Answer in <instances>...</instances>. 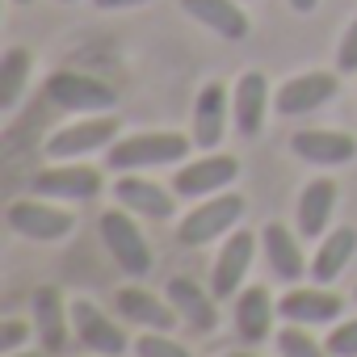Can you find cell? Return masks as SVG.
Segmentation results:
<instances>
[{
	"mask_svg": "<svg viewBox=\"0 0 357 357\" xmlns=\"http://www.w3.org/2000/svg\"><path fill=\"white\" fill-rule=\"evenodd\" d=\"M336 211V181L332 176H311L298 194V236L303 240H324L328 223Z\"/></svg>",
	"mask_w": 357,
	"mask_h": 357,
	"instance_id": "cell-19",
	"label": "cell"
},
{
	"mask_svg": "<svg viewBox=\"0 0 357 357\" xmlns=\"http://www.w3.org/2000/svg\"><path fill=\"white\" fill-rule=\"evenodd\" d=\"M273 315H278V303L269 298L265 286H248V290H240V298H236V332L244 336V344H261V340H269V332H273Z\"/></svg>",
	"mask_w": 357,
	"mask_h": 357,
	"instance_id": "cell-21",
	"label": "cell"
},
{
	"mask_svg": "<svg viewBox=\"0 0 357 357\" xmlns=\"http://www.w3.org/2000/svg\"><path fill=\"white\" fill-rule=\"evenodd\" d=\"M97 9H135V5H147V0H93Z\"/></svg>",
	"mask_w": 357,
	"mask_h": 357,
	"instance_id": "cell-31",
	"label": "cell"
},
{
	"mask_svg": "<svg viewBox=\"0 0 357 357\" xmlns=\"http://www.w3.org/2000/svg\"><path fill=\"white\" fill-rule=\"evenodd\" d=\"M97 223H101V244H105V252L114 257V265H118L126 278H147V273H151V248H147V240H143L135 215L122 211V206H114V211H101Z\"/></svg>",
	"mask_w": 357,
	"mask_h": 357,
	"instance_id": "cell-2",
	"label": "cell"
},
{
	"mask_svg": "<svg viewBox=\"0 0 357 357\" xmlns=\"http://www.w3.org/2000/svg\"><path fill=\"white\" fill-rule=\"evenodd\" d=\"M278 357H332V353L324 344H315L303 324H290L278 332Z\"/></svg>",
	"mask_w": 357,
	"mask_h": 357,
	"instance_id": "cell-26",
	"label": "cell"
},
{
	"mask_svg": "<svg viewBox=\"0 0 357 357\" xmlns=\"http://www.w3.org/2000/svg\"><path fill=\"white\" fill-rule=\"evenodd\" d=\"M63 5H72V0H63Z\"/></svg>",
	"mask_w": 357,
	"mask_h": 357,
	"instance_id": "cell-37",
	"label": "cell"
},
{
	"mask_svg": "<svg viewBox=\"0 0 357 357\" xmlns=\"http://www.w3.org/2000/svg\"><path fill=\"white\" fill-rule=\"evenodd\" d=\"M34 328L26 324V319H5V328H0V357H5V353H17V344L30 336Z\"/></svg>",
	"mask_w": 357,
	"mask_h": 357,
	"instance_id": "cell-30",
	"label": "cell"
},
{
	"mask_svg": "<svg viewBox=\"0 0 357 357\" xmlns=\"http://www.w3.org/2000/svg\"><path fill=\"white\" fill-rule=\"evenodd\" d=\"M118 118L114 114H97V118H89V122H68L63 130H55L51 139H47V155H55V160H76V155H93V151H101V147H114V139H118Z\"/></svg>",
	"mask_w": 357,
	"mask_h": 357,
	"instance_id": "cell-9",
	"label": "cell"
},
{
	"mask_svg": "<svg viewBox=\"0 0 357 357\" xmlns=\"http://www.w3.org/2000/svg\"><path fill=\"white\" fill-rule=\"evenodd\" d=\"M5 357H51V353L43 349V353H5Z\"/></svg>",
	"mask_w": 357,
	"mask_h": 357,
	"instance_id": "cell-33",
	"label": "cell"
},
{
	"mask_svg": "<svg viewBox=\"0 0 357 357\" xmlns=\"http://www.w3.org/2000/svg\"><path fill=\"white\" fill-rule=\"evenodd\" d=\"M257 244H261V240H257L252 231H244V227H236V231L227 236L223 252L215 257V273H211L215 298H236V290L244 286V278H248V269H252Z\"/></svg>",
	"mask_w": 357,
	"mask_h": 357,
	"instance_id": "cell-12",
	"label": "cell"
},
{
	"mask_svg": "<svg viewBox=\"0 0 357 357\" xmlns=\"http://www.w3.org/2000/svg\"><path fill=\"white\" fill-rule=\"evenodd\" d=\"M114 307H118V315H122L126 324H139V328H147V332H172L176 319H181L168 298H160V294H151V290H135V286L118 290V294H114Z\"/></svg>",
	"mask_w": 357,
	"mask_h": 357,
	"instance_id": "cell-17",
	"label": "cell"
},
{
	"mask_svg": "<svg viewBox=\"0 0 357 357\" xmlns=\"http://www.w3.org/2000/svg\"><path fill=\"white\" fill-rule=\"evenodd\" d=\"M135 353H139V357H194L185 344L168 340V332H143V336L135 340Z\"/></svg>",
	"mask_w": 357,
	"mask_h": 357,
	"instance_id": "cell-27",
	"label": "cell"
},
{
	"mask_svg": "<svg viewBox=\"0 0 357 357\" xmlns=\"http://www.w3.org/2000/svg\"><path fill=\"white\" fill-rule=\"evenodd\" d=\"M290 151L315 168H344L357 160V139L344 130H294Z\"/></svg>",
	"mask_w": 357,
	"mask_h": 357,
	"instance_id": "cell-13",
	"label": "cell"
},
{
	"mask_svg": "<svg viewBox=\"0 0 357 357\" xmlns=\"http://www.w3.org/2000/svg\"><path fill=\"white\" fill-rule=\"evenodd\" d=\"M227 109H231V97H227V84L211 80L198 89V101H194V143L202 151H215L227 135Z\"/></svg>",
	"mask_w": 357,
	"mask_h": 357,
	"instance_id": "cell-15",
	"label": "cell"
},
{
	"mask_svg": "<svg viewBox=\"0 0 357 357\" xmlns=\"http://www.w3.org/2000/svg\"><path fill=\"white\" fill-rule=\"evenodd\" d=\"M194 147V139L176 135V130H143V135H126V139H114L105 164L114 172H139V168H164V164H176L185 160Z\"/></svg>",
	"mask_w": 357,
	"mask_h": 357,
	"instance_id": "cell-1",
	"label": "cell"
},
{
	"mask_svg": "<svg viewBox=\"0 0 357 357\" xmlns=\"http://www.w3.org/2000/svg\"><path fill=\"white\" fill-rule=\"evenodd\" d=\"M315 5H319V0H290V9H294V13H311Z\"/></svg>",
	"mask_w": 357,
	"mask_h": 357,
	"instance_id": "cell-32",
	"label": "cell"
},
{
	"mask_svg": "<svg viewBox=\"0 0 357 357\" xmlns=\"http://www.w3.org/2000/svg\"><path fill=\"white\" fill-rule=\"evenodd\" d=\"M236 176H240V160L236 155H202V160H190V164L176 168L172 194L190 198V202H202L211 194H223Z\"/></svg>",
	"mask_w": 357,
	"mask_h": 357,
	"instance_id": "cell-7",
	"label": "cell"
},
{
	"mask_svg": "<svg viewBox=\"0 0 357 357\" xmlns=\"http://www.w3.org/2000/svg\"><path fill=\"white\" fill-rule=\"evenodd\" d=\"M324 349H328L332 357H357V315L344 319V324H336V328L328 332Z\"/></svg>",
	"mask_w": 357,
	"mask_h": 357,
	"instance_id": "cell-28",
	"label": "cell"
},
{
	"mask_svg": "<svg viewBox=\"0 0 357 357\" xmlns=\"http://www.w3.org/2000/svg\"><path fill=\"white\" fill-rule=\"evenodd\" d=\"M336 68L340 72H357V17H353V26L344 30V38H340V47H336Z\"/></svg>",
	"mask_w": 357,
	"mask_h": 357,
	"instance_id": "cell-29",
	"label": "cell"
},
{
	"mask_svg": "<svg viewBox=\"0 0 357 357\" xmlns=\"http://www.w3.org/2000/svg\"><path fill=\"white\" fill-rule=\"evenodd\" d=\"M30 190L38 198H51V202H93L105 190V181H101V168H93V164L59 160V164L34 172Z\"/></svg>",
	"mask_w": 357,
	"mask_h": 357,
	"instance_id": "cell-6",
	"label": "cell"
},
{
	"mask_svg": "<svg viewBox=\"0 0 357 357\" xmlns=\"http://www.w3.org/2000/svg\"><path fill=\"white\" fill-rule=\"evenodd\" d=\"M72 332H76V340H80L89 353H97V357H122V353L130 349L122 324H114V319H109L97 303H89V298H76V303H72Z\"/></svg>",
	"mask_w": 357,
	"mask_h": 357,
	"instance_id": "cell-10",
	"label": "cell"
},
{
	"mask_svg": "<svg viewBox=\"0 0 357 357\" xmlns=\"http://www.w3.org/2000/svg\"><path fill=\"white\" fill-rule=\"evenodd\" d=\"M261 248H265V261H269L273 278H282V282H298V278H303V269H307V265H303V244H298V236H294L290 227L265 223Z\"/></svg>",
	"mask_w": 357,
	"mask_h": 357,
	"instance_id": "cell-22",
	"label": "cell"
},
{
	"mask_svg": "<svg viewBox=\"0 0 357 357\" xmlns=\"http://www.w3.org/2000/svg\"><path fill=\"white\" fill-rule=\"evenodd\" d=\"M181 9L194 22H202L206 30H215L219 38H231V43L248 38V17L236 0H181Z\"/></svg>",
	"mask_w": 357,
	"mask_h": 357,
	"instance_id": "cell-23",
	"label": "cell"
},
{
	"mask_svg": "<svg viewBox=\"0 0 357 357\" xmlns=\"http://www.w3.org/2000/svg\"><path fill=\"white\" fill-rule=\"evenodd\" d=\"M30 311H34V336H38V344H43L51 357H59V353L68 349L72 307L63 303V294H59L55 286H38V290L30 294Z\"/></svg>",
	"mask_w": 357,
	"mask_h": 357,
	"instance_id": "cell-14",
	"label": "cell"
},
{
	"mask_svg": "<svg viewBox=\"0 0 357 357\" xmlns=\"http://www.w3.org/2000/svg\"><path fill=\"white\" fill-rule=\"evenodd\" d=\"M231 109H236V130L244 139H257L261 126H265V109H269V80L261 72H244L236 80V97H231Z\"/></svg>",
	"mask_w": 357,
	"mask_h": 357,
	"instance_id": "cell-20",
	"label": "cell"
},
{
	"mask_svg": "<svg viewBox=\"0 0 357 357\" xmlns=\"http://www.w3.org/2000/svg\"><path fill=\"white\" fill-rule=\"evenodd\" d=\"M240 219H244V198L240 194H211L176 223V240L185 248H202L219 236H231Z\"/></svg>",
	"mask_w": 357,
	"mask_h": 357,
	"instance_id": "cell-3",
	"label": "cell"
},
{
	"mask_svg": "<svg viewBox=\"0 0 357 357\" xmlns=\"http://www.w3.org/2000/svg\"><path fill=\"white\" fill-rule=\"evenodd\" d=\"M340 311H344V298L332 294V290H319V282L307 286V290H286L278 298V315L286 324H303V328L307 324H332Z\"/></svg>",
	"mask_w": 357,
	"mask_h": 357,
	"instance_id": "cell-18",
	"label": "cell"
},
{
	"mask_svg": "<svg viewBox=\"0 0 357 357\" xmlns=\"http://www.w3.org/2000/svg\"><path fill=\"white\" fill-rule=\"evenodd\" d=\"M5 223L22 236V240H34V244H55V240H68L76 231V219L59 206H51V198H17L9 202L5 211Z\"/></svg>",
	"mask_w": 357,
	"mask_h": 357,
	"instance_id": "cell-5",
	"label": "cell"
},
{
	"mask_svg": "<svg viewBox=\"0 0 357 357\" xmlns=\"http://www.w3.org/2000/svg\"><path fill=\"white\" fill-rule=\"evenodd\" d=\"M114 202L122 206V211H130L135 219H172L176 215V194L168 190V185H155V181H147V176H139V172H118V181H114Z\"/></svg>",
	"mask_w": 357,
	"mask_h": 357,
	"instance_id": "cell-8",
	"label": "cell"
},
{
	"mask_svg": "<svg viewBox=\"0 0 357 357\" xmlns=\"http://www.w3.org/2000/svg\"><path fill=\"white\" fill-rule=\"evenodd\" d=\"M43 93L63 114H109L118 105V93L89 72H55V76H47Z\"/></svg>",
	"mask_w": 357,
	"mask_h": 357,
	"instance_id": "cell-4",
	"label": "cell"
},
{
	"mask_svg": "<svg viewBox=\"0 0 357 357\" xmlns=\"http://www.w3.org/2000/svg\"><path fill=\"white\" fill-rule=\"evenodd\" d=\"M353 303H357V290H353Z\"/></svg>",
	"mask_w": 357,
	"mask_h": 357,
	"instance_id": "cell-36",
	"label": "cell"
},
{
	"mask_svg": "<svg viewBox=\"0 0 357 357\" xmlns=\"http://www.w3.org/2000/svg\"><path fill=\"white\" fill-rule=\"evenodd\" d=\"M353 252H357V231H353V227H336V231H328V236L319 240L315 257H311V282L332 286V282L344 273V265L353 261Z\"/></svg>",
	"mask_w": 357,
	"mask_h": 357,
	"instance_id": "cell-24",
	"label": "cell"
},
{
	"mask_svg": "<svg viewBox=\"0 0 357 357\" xmlns=\"http://www.w3.org/2000/svg\"><path fill=\"white\" fill-rule=\"evenodd\" d=\"M168 303L176 307V315H181V324H190L194 332H215L219 328V298L215 290H202L194 278H168Z\"/></svg>",
	"mask_w": 357,
	"mask_h": 357,
	"instance_id": "cell-16",
	"label": "cell"
},
{
	"mask_svg": "<svg viewBox=\"0 0 357 357\" xmlns=\"http://www.w3.org/2000/svg\"><path fill=\"white\" fill-rule=\"evenodd\" d=\"M223 357H252V353H223Z\"/></svg>",
	"mask_w": 357,
	"mask_h": 357,
	"instance_id": "cell-34",
	"label": "cell"
},
{
	"mask_svg": "<svg viewBox=\"0 0 357 357\" xmlns=\"http://www.w3.org/2000/svg\"><path fill=\"white\" fill-rule=\"evenodd\" d=\"M13 5H30V0H13Z\"/></svg>",
	"mask_w": 357,
	"mask_h": 357,
	"instance_id": "cell-35",
	"label": "cell"
},
{
	"mask_svg": "<svg viewBox=\"0 0 357 357\" xmlns=\"http://www.w3.org/2000/svg\"><path fill=\"white\" fill-rule=\"evenodd\" d=\"M26 80H30V51L26 47H9L5 51V63H0V109H17L22 93H26Z\"/></svg>",
	"mask_w": 357,
	"mask_h": 357,
	"instance_id": "cell-25",
	"label": "cell"
},
{
	"mask_svg": "<svg viewBox=\"0 0 357 357\" xmlns=\"http://www.w3.org/2000/svg\"><path fill=\"white\" fill-rule=\"evenodd\" d=\"M332 97H336V76L332 72H303V76H290L273 93V109L282 118H303V114H315L319 105H328Z\"/></svg>",
	"mask_w": 357,
	"mask_h": 357,
	"instance_id": "cell-11",
	"label": "cell"
}]
</instances>
